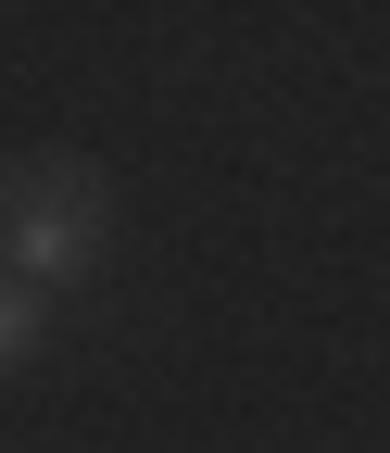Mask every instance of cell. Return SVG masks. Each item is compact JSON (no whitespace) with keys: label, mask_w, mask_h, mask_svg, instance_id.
<instances>
[{"label":"cell","mask_w":390,"mask_h":453,"mask_svg":"<svg viewBox=\"0 0 390 453\" xmlns=\"http://www.w3.org/2000/svg\"><path fill=\"white\" fill-rule=\"evenodd\" d=\"M114 252V177L88 151H26L0 164V277L26 290H76Z\"/></svg>","instance_id":"cell-1"},{"label":"cell","mask_w":390,"mask_h":453,"mask_svg":"<svg viewBox=\"0 0 390 453\" xmlns=\"http://www.w3.org/2000/svg\"><path fill=\"white\" fill-rule=\"evenodd\" d=\"M50 353V290H26V277H0V378H26Z\"/></svg>","instance_id":"cell-2"}]
</instances>
